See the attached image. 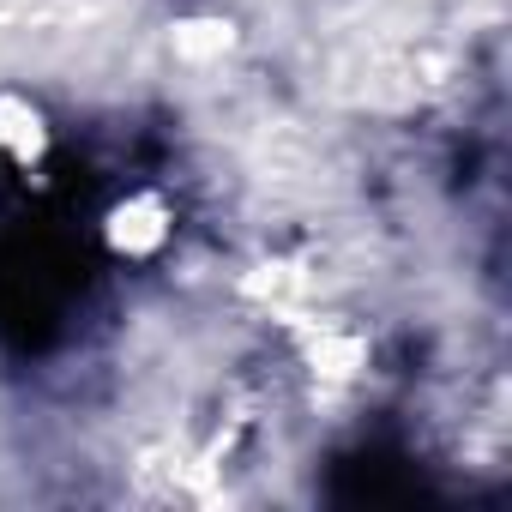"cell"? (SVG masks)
Here are the masks:
<instances>
[{"label":"cell","mask_w":512,"mask_h":512,"mask_svg":"<svg viewBox=\"0 0 512 512\" xmlns=\"http://www.w3.org/2000/svg\"><path fill=\"white\" fill-rule=\"evenodd\" d=\"M241 296L260 302L278 326H290L296 314H308V296H314V278L296 266V260H260L247 278H241Z\"/></svg>","instance_id":"cell-4"},{"label":"cell","mask_w":512,"mask_h":512,"mask_svg":"<svg viewBox=\"0 0 512 512\" xmlns=\"http://www.w3.org/2000/svg\"><path fill=\"white\" fill-rule=\"evenodd\" d=\"M49 145H55V133H49L43 103H31L25 91H0V169L31 175V169H43Z\"/></svg>","instance_id":"cell-3"},{"label":"cell","mask_w":512,"mask_h":512,"mask_svg":"<svg viewBox=\"0 0 512 512\" xmlns=\"http://www.w3.org/2000/svg\"><path fill=\"white\" fill-rule=\"evenodd\" d=\"M175 241V205L157 187H133L103 211V247L127 266H145Z\"/></svg>","instance_id":"cell-1"},{"label":"cell","mask_w":512,"mask_h":512,"mask_svg":"<svg viewBox=\"0 0 512 512\" xmlns=\"http://www.w3.org/2000/svg\"><path fill=\"white\" fill-rule=\"evenodd\" d=\"M229 49H235V19L223 13H187L169 25V55L181 67H217Z\"/></svg>","instance_id":"cell-5"},{"label":"cell","mask_w":512,"mask_h":512,"mask_svg":"<svg viewBox=\"0 0 512 512\" xmlns=\"http://www.w3.org/2000/svg\"><path fill=\"white\" fill-rule=\"evenodd\" d=\"M290 338H296V356L302 368L320 380V386H356L368 374V338L338 326V320H320L314 308L290 320Z\"/></svg>","instance_id":"cell-2"}]
</instances>
